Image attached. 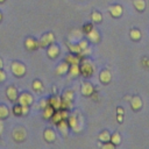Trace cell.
Wrapping results in <instances>:
<instances>
[{
	"label": "cell",
	"mask_w": 149,
	"mask_h": 149,
	"mask_svg": "<svg viewBox=\"0 0 149 149\" xmlns=\"http://www.w3.org/2000/svg\"><path fill=\"white\" fill-rule=\"evenodd\" d=\"M81 61V63H80V65H79V70H80V74L81 76H84V77H91L92 74H93V72H94V68H93V65H92V63L90 62V61H87V59H80Z\"/></svg>",
	"instance_id": "6da1fadb"
},
{
	"label": "cell",
	"mask_w": 149,
	"mask_h": 149,
	"mask_svg": "<svg viewBox=\"0 0 149 149\" xmlns=\"http://www.w3.org/2000/svg\"><path fill=\"white\" fill-rule=\"evenodd\" d=\"M55 41L54 33H45L42 35V37L38 40V48H47Z\"/></svg>",
	"instance_id": "7a4b0ae2"
},
{
	"label": "cell",
	"mask_w": 149,
	"mask_h": 149,
	"mask_svg": "<svg viewBox=\"0 0 149 149\" xmlns=\"http://www.w3.org/2000/svg\"><path fill=\"white\" fill-rule=\"evenodd\" d=\"M10 70L15 77H22L26 74V65L21 62H13Z\"/></svg>",
	"instance_id": "3957f363"
},
{
	"label": "cell",
	"mask_w": 149,
	"mask_h": 149,
	"mask_svg": "<svg viewBox=\"0 0 149 149\" xmlns=\"http://www.w3.org/2000/svg\"><path fill=\"white\" fill-rule=\"evenodd\" d=\"M68 116H69L68 109H57V111L54 112V114H52V116H51L50 119H51V121H52L55 125H57L59 121L66 120Z\"/></svg>",
	"instance_id": "277c9868"
},
{
	"label": "cell",
	"mask_w": 149,
	"mask_h": 149,
	"mask_svg": "<svg viewBox=\"0 0 149 149\" xmlns=\"http://www.w3.org/2000/svg\"><path fill=\"white\" fill-rule=\"evenodd\" d=\"M17 100L21 106H30L33 104V95L28 92H24L17 97Z\"/></svg>",
	"instance_id": "5b68a950"
},
{
	"label": "cell",
	"mask_w": 149,
	"mask_h": 149,
	"mask_svg": "<svg viewBox=\"0 0 149 149\" xmlns=\"http://www.w3.org/2000/svg\"><path fill=\"white\" fill-rule=\"evenodd\" d=\"M80 91H81V94L84 97H91L93 94V92H94V87H93V85L90 81H84L81 84Z\"/></svg>",
	"instance_id": "8992f818"
},
{
	"label": "cell",
	"mask_w": 149,
	"mask_h": 149,
	"mask_svg": "<svg viewBox=\"0 0 149 149\" xmlns=\"http://www.w3.org/2000/svg\"><path fill=\"white\" fill-rule=\"evenodd\" d=\"M129 102H130V107H132V109L135 111V112L140 111V109L142 108V106H143V102H142V100H141V98H140L139 95H134V97H132L130 100H129Z\"/></svg>",
	"instance_id": "52a82bcc"
},
{
	"label": "cell",
	"mask_w": 149,
	"mask_h": 149,
	"mask_svg": "<svg viewBox=\"0 0 149 149\" xmlns=\"http://www.w3.org/2000/svg\"><path fill=\"white\" fill-rule=\"evenodd\" d=\"M24 47L29 51L36 50L38 48V41L36 38H34V37H27L26 41H24Z\"/></svg>",
	"instance_id": "ba28073f"
},
{
	"label": "cell",
	"mask_w": 149,
	"mask_h": 149,
	"mask_svg": "<svg viewBox=\"0 0 149 149\" xmlns=\"http://www.w3.org/2000/svg\"><path fill=\"white\" fill-rule=\"evenodd\" d=\"M6 95H7V98H8L9 101H16L17 100V97H19V93H17L16 87L13 86V85L8 86L7 90H6Z\"/></svg>",
	"instance_id": "9c48e42d"
},
{
	"label": "cell",
	"mask_w": 149,
	"mask_h": 149,
	"mask_svg": "<svg viewBox=\"0 0 149 149\" xmlns=\"http://www.w3.org/2000/svg\"><path fill=\"white\" fill-rule=\"evenodd\" d=\"M66 120H68L69 127H70V128H72V129H73V132H79L80 127H78V123H79V121H78V118H77V115H76V114L69 115Z\"/></svg>",
	"instance_id": "30bf717a"
},
{
	"label": "cell",
	"mask_w": 149,
	"mask_h": 149,
	"mask_svg": "<svg viewBox=\"0 0 149 149\" xmlns=\"http://www.w3.org/2000/svg\"><path fill=\"white\" fill-rule=\"evenodd\" d=\"M61 101H62V98H59L58 95H52L48 99V105H50L55 111H57V109H61Z\"/></svg>",
	"instance_id": "8fae6325"
},
{
	"label": "cell",
	"mask_w": 149,
	"mask_h": 149,
	"mask_svg": "<svg viewBox=\"0 0 149 149\" xmlns=\"http://www.w3.org/2000/svg\"><path fill=\"white\" fill-rule=\"evenodd\" d=\"M108 10H109V13L113 17H120L123 13L122 6H120V5H112V6H109Z\"/></svg>",
	"instance_id": "7c38bea8"
},
{
	"label": "cell",
	"mask_w": 149,
	"mask_h": 149,
	"mask_svg": "<svg viewBox=\"0 0 149 149\" xmlns=\"http://www.w3.org/2000/svg\"><path fill=\"white\" fill-rule=\"evenodd\" d=\"M87 35V40L90 41V42H92V43H98L99 41H100V34H99V31L95 29V28H93L90 33H87L86 34Z\"/></svg>",
	"instance_id": "4fadbf2b"
},
{
	"label": "cell",
	"mask_w": 149,
	"mask_h": 149,
	"mask_svg": "<svg viewBox=\"0 0 149 149\" xmlns=\"http://www.w3.org/2000/svg\"><path fill=\"white\" fill-rule=\"evenodd\" d=\"M47 54H48L49 58H52V59H54V58H56V57L58 56V54H59V48H58L56 44L51 43V44L48 47Z\"/></svg>",
	"instance_id": "5bb4252c"
},
{
	"label": "cell",
	"mask_w": 149,
	"mask_h": 149,
	"mask_svg": "<svg viewBox=\"0 0 149 149\" xmlns=\"http://www.w3.org/2000/svg\"><path fill=\"white\" fill-rule=\"evenodd\" d=\"M13 137L15 141L17 142H21L26 139V132L23 128H16L14 132H13Z\"/></svg>",
	"instance_id": "9a60e30c"
},
{
	"label": "cell",
	"mask_w": 149,
	"mask_h": 149,
	"mask_svg": "<svg viewBox=\"0 0 149 149\" xmlns=\"http://www.w3.org/2000/svg\"><path fill=\"white\" fill-rule=\"evenodd\" d=\"M99 80L102 83V84H108L111 80H112V74L108 70H102L99 74Z\"/></svg>",
	"instance_id": "2e32d148"
},
{
	"label": "cell",
	"mask_w": 149,
	"mask_h": 149,
	"mask_svg": "<svg viewBox=\"0 0 149 149\" xmlns=\"http://www.w3.org/2000/svg\"><path fill=\"white\" fill-rule=\"evenodd\" d=\"M43 136H44V140L47 142H54L56 140V133L51 128H47L43 133Z\"/></svg>",
	"instance_id": "e0dca14e"
},
{
	"label": "cell",
	"mask_w": 149,
	"mask_h": 149,
	"mask_svg": "<svg viewBox=\"0 0 149 149\" xmlns=\"http://www.w3.org/2000/svg\"><path fill=\"white\" fill-rule=\"evenodd\" d=\"M69 68H70V64L64 61V62H62V63L58 64V66L56 69V73L57 74H65V73H68Z\"/></svg>",
	"instance_id": "ac0fdd59"
},
{
	"label": "cell",
	"mask_w": 149,
	"mask_h": 149,
	"mask_svg": "<svg viewBox=\"0 0 149 149\" xmlns=\"http://www.w3.org/2000/svg\"><path fill=\"white\" fill-rule=\"evenodd\" d=\"M69 74L71 78H76L79 76L80 73V70H79V64H71L70 68H69Z\"/></svg>",
	"instance_id": "d6986e66"
},
{
	"label": "cell",
	"mask_w": 149,
	"mask_h": 149,
	"mask_svg": "<svg viewBox=\"0 0 149 149\" xmlns=\"http://www.w3.org/2000/svg\"><path fill=\"white\" fill-rule=\"evenodd\" d=\"M57 127H58V129H59V132L64 135V136H66V134H68V130H69V123H68V120H62V121H59L58 123H57Z\"/></svg>",
	"instance_id": "ffe728a7"
},
{
	"label": "cell",
	"mask_w": 149,
	"mask_h": 149,
	"mask_svg": "<svg viewBox=\"0 0 149 149\" xmlns=\"http://www.w3.org/2000/svg\"><path fill=\"white\" fill-rule=\"evenodd\" d=\"M65 62H68L70 65H71V64H79L80 58H79L78 55H76V54H71V55H68V56H66Z\"/></svg>",
	"instance_id": "44dd1931"
},
{
	"label": "cell",
	"mask_w": 149,
	"mask_h": 149,
	"mask_svg": "<svg viewBox=\"0 0 149 149\" xmlns=\"http://www.w3.org/2000/svg\"><path fill=\"white\" fill-rule=\"evenodd\" d=\"M129 37H130L133 41H140V40H141V31H140L137 28H133V29H130V31H129Z\"/></svg>",
	"instance_id": "7402d4cb"
},
{
	"label": "cell",
	"mask_w": 149,
	"mask_h": 149,
	"mask_svg": "<svg viewBox=\"0 0 149 149\" xmlns=\"http://www.w3.org/2000/svg\"><path fill=\"white\" fill-rule=\"evenodd\" d=\"M54 112H55V109H54V108H52L50 105L45 106V107L43 108V112H42V114H43V118H44V119H50V118L52 116Z\"/></svg>",
	"instance_id": "603a6c76"
},
{
	"label": "cell",
	"mask_w": 149,
	"mask_h": 149,
	"mask_svg": "<svg viewBox=\"0 0 149 149\" xmlns=\"http://www.w3.org/2000/svg\"><path fill=\"white\" fill-rule=\"evenodd\" d=\"M133 3H134L135 9L139 12H143L146 9V1L144 0H134Z\"/></svg>",
	"instance_id": "cb8c5ba5"
},
{
	"label": "cell",
	"mask_w": 149,
	"mask_h": 149,
	"mask_svg": "<svg viewBox=\"0 0 149 149\" xmlns=\"http://www.w3.org/2000/svg\"><path fill=\"white\" fill-rule=\"evenodd\" d=\"M91 19H92L93 22H95V23H100V22L102 21V15H101L100 12H98V10H93L92 14H91Z\"/></svg>",
	"instance_id": "d4e9b609"
},
{
	"label": "cell",
	"mask_w": 149,
	"mask_h": 149,
	"mask_svg": "<svg viewBox=\"0 0 149 149\" xmlns=\"http://www.w3.org/2000/svg\"><path fill=\"white\" fill-rule=\"evenodd\" d=\"M114 146H118V144H120L121 143V135H120V133H118V132H115V133H113L112 135H111V140H109Z\"/></svg>",
	"instance_id": "484cf974"
},
{
	"label": "cell",
	"mask_w": 149,
	"mask_h": 149,
	"mask_svg": "<svg viewBox=\"0 0 149 149\" xmlns=\"http://www.w3.org/2000/svg\"><path fill=\"white\" fill-rule=\"evenodd\" d=\"M9 115V109L6 105H0V120L6 119Z\"/></svg>",
	"instance_id": "4316f807"
},
{
	"label": "cell",
	"mask_w": 149,
	"mask_h": 149,
	"mask_svg": "<svg viewBox=\"0 0 149 149\" xmlns=\"http://www.w3.org/2000/svg\"><path fill=\"white\" fill-rule=\"evenodd\" d=\"M99 140L101 141V142H108L109 140H111V134L108 133V130H104V132H101L100 134H99Z\"/></svg>",
	"instance_id": "83f0119b"
},
{
	"label": "cell",
	"mask_w": 149,
	"mask_h": 149,
	"mask_svg": "<svg viewBox=\"0 0 149 149\" xmlns=\"http://www.w3.org/2000/svg\"><path fill=\"white\" fill-rule=\"evenodd\" d=\"M33 90L36 91V92L42 91V90H43V84H42V81L38 80V79L34 80V81H33Z\"/></svg>",
	"instance_id": "f1b7e54d"
},
{
	"label": "cell",
	"mask_w": 149,
	"mask_h": 149,
	"mask_svg": "<svg viewBox=\"0 0 149 149\" xmlns=\"http://www.w3.org/2000/svg\"><path fill=\"white\" fill-rule=\"evenodd\" d=\"M69 50H70L72 54H76V55L80 54V51H81L79 44H69Z\"/></svg>",
	"instance_id": "f546056e"
},
{
	"label": "cell",
	"mask_w": 149,
	"mask_h": 149,
	"mask_svg": "<svg viewBox=\"0 0 149 149\" xmlns=\"http://www.w3.org/2000/svg\"><path fill=\"white\" fill-rule=\"evenodd\" d=\"M62 98H63V99H66V100H69V101H73V92H72L71 90H66V91H64Z\"/></svg>",
	"instance_id": "4dcf8cb0"
},
{
	"label": "cell",
	"mask_w": 149,
	"mask_h": 149,
	"mask_svg": "<svg viewBox=\"0 0 149 149\" xmlns=\"http://www.w3.org/2000/svg\"><path fill=\"white\" fill-rule=\"evenodd\" d=\"M71 106H72V101H69V100L62 98V101H61V109H69V108H71Z\"/></svg>",
	"instance_id": "1f68e13d"
},
{
	"label": "cell",
	"mask_w": 149,
	"mask_h": 149,
	"mask_svg": "<svg viewBox=\"0 0 149 149\" xmlns=\"http://www.w3.org/2000/svg\"><path fill=\"white\" fill-rule=\"evenodd\" d=\"M13 114L14 115H22V106L19 104V105H15L14 107H13Z\"/></svg>",
	"instance_id": "d6a6232c"
},
{
	"label": "cell",
	"mask_w": 149,
	"mask_h": 149,
	"mask_svg": "<svg viewBox=\"0 0 149 149\" xmlns=\"http://www.w3.org/2000/svg\"><path fill=\"white\" fill-rule=\"evenodd\" d=\"M93 28H94V27H93V24L87 22V23H85V24L83 26V31H84L85 34H87V33H90V31H91Z\"/></svg>",
	"instance_id": "836d02e7"
},
{
	"label": "cell",
	"mask_w": 149,
	"mask_h": 149,
	"mask_svg": "<svg viewBox=\"0 0 149 149\" xmlns=\"http://www.w3.org/2000/svg\"><path fill=\"white\" fill-rule=\"evenodd\" d=\"M79 47H80V49L81 50H84V49H86V48H88V43H87V41L86 40H81V41H79Z\"/></svg>",
	"instance_id": "e575fe53"
},
{
	"label": "cell",
	"mask_w": 149,
	"mask_h": 149,
	"mask_svg": "<svg viewBox=\"0 0 149 149\" xmlns=\"http://www.w3.org/2000/svg\"><path fill=\"white\" fill-rule=\"evenodd\" d=\"M114 144L111 142V141H108V142H105V144L102 146V149H114Z\"/></svg>",
	"instance_id": "d590c367"
},
{
	"label": "cell",
	"mask_w": 149,
	"mask_h": 149,
	"mask_svg": "<svg viewBox=\"0 0 149 149\" xmlns=\"http://www.w3.org/2000/svg\"><path fill=\"white\" fill-rule=\"evenodd\" d=\"M6 72L2 71V69H0V83H2L3 80H6Z\"/></svg>",
	"instance_id": "8d00e7d4"
},
{
	"label": "cell",
	"mask_w": 149,
	"mask_h": 149,
	"mask_svg": "<svg viewBox=\"0 0 149 149\" xmlns=\"http://www.w3.org/2000/svg\"><path fill=\"white\" fill-rule=\"evenodd\" d=\"M142 64H143V66H146V68H149V58H148V57H144V58H142Z\"/></svg>",
	"instance_id": "74e56055"
},
{
	"label": "cell",
	"mask_w": 149,
	"mask_h": 149,
	"mask_svg": "<svg viewBox=\"0 0 149 149\" xmlns=\"http://www.w3.org/2000/svg\"><path fill=\"white\" fill-rule=\"evenodd\" d=\"M29 112V106H22V115H27Z\"/></svg>",
	"instance_id": "f35d334b"
},
{
	"label": "cell",
	"mask_w": 149,
	"mask_h": 149,
	"mask_svg": "<svg viewBox=\"0 0 149 149\" xmlns=\"http://www.w3.org/2000/svg\"><path fill=\"white\" fill-rule=\"evenodd\" d=\"M45 106H48V100H41L40 101V107L41 108H44Z\"/></svg>",
	"instance_id": "ab89813d"
},
{
	"label": "cell",
	"mask_w": 149,
	"mask_h": 149,
	"mask_svg": "<svg viewBox=\"0 0 149 149\" xmlns=\"http://www.w3.org/2000/svg\"><path fill=\"white\" fill-rule=\"evenodd\" d=\"M116 112H118V114H122V115H123V113H125V111H123L122 107H118V108H116Z\"/></svg>",
	"instance_id": "60d3db41"
},
{
	"label": "cell",
	"mask_w": 149,
	"mask_h": 149,
	"mask_svg": "<svg viewBox=\"0 0 149 149\" xmlns=\"http://www.w3.org/2000/svg\"><path fill=\"white\" fill-rule=\"evenodd\" d=\"M116 118H118V121L121 123V122H122V120H123V115H122V114H118V115H116Z\"/></svg>",
	"instance_id": "b9f144b4"
},
{
	"label": "cell",
	"mask_w": 149,
	"mask_h": 149,
	"mask_svg": "<svg viewBox=\"0 0 149 149\" xmlns=\"http://www.w3.org/2000/svg\"><path fill=\"white\" fill-rule=\"evenodd\" d=\"M3 68V62H2V58L0 57V69H2Z\"/></svg>",
	"instance_id": "7bdbcfd3"
},
{
	"label": "cell",
	"mask_w": 149,
	"mask_h": 149,
	"mask_svg": "<svg viewBox=\"0 0 149 149\" xmlns=\"http://www.w3.org/2000/svg\"><path fill=\"white\" fill-rule=\"evenodd\" d=\"M1 20H2V14H1V12H0V22H1Z\"/></svg>",
	"instance_id": "ee69618b"
},
{
	"label": "cell",
	"mask_w": 149,
	"mask_h": 149,
	"mask_svg": "<svg viewBox=\"0 0 149 149\" xmlns=\"http://www.w3.org/2000/svg\"><path fill=\"white\" fill-rule=\"evenodd\" d=\"M6 0H0V3H2V2H5Z\"/></svg>",
	"instance_id": "f6af8a7d"
}]
</instances>
